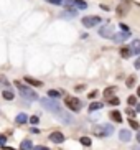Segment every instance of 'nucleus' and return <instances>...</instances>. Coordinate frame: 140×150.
<instances>
[{
    "mask_svg": "<svg viewBox=\"0 0 140 150\" xmlns=\"http://www.w3.org/2000/svg\"><path fill=\"white\" fill-rule=\"evenodd\" d=\"M130 36V33L129 31H124V33H117V35H114V38L112 40L114 41H117V43H122V41H125Z\"/></svg>",
    "mask_w": 140,
    "mask_h": 150,
    "instance_id": "6e6552de",
    "label": "nucleus"
},
{
    "mask_svg": "<svg viewBox=\"0 0 140 150\" xmlns=\"http://www.w3.org/2000/svg\"><path fill=\"white\" fill-rule=\"evenodd\" d=\"M97 109H102V102H92L91 106H89V110H91V112H94V110H97Z\"/></svg>",
    "mask_w": 140,
    "mask_h": 150,
    "instance_id": "f3484780",
    "label": "nucleus"
},
{
    "mask_svg": "<svg viewBox=\"0 0 140 150\" xmlns=\"http://www.w3.org/2000/svg\"><path fill=\"white\" fill-rule=\"evenodd\" d=\"M40 102H41V106H43L45 109L51 110L53 114H56L58 117H61L63 112H64V110L61 109V106H59V102L54 101V99H48V97H45V99H41Z\"/></svg>",
    "mask_w": 140,
    "mask_h": 150,
    "instance_id": "f257e3e1",
    "label": "nucleus"
},
{
    "mask_svg": "<svg viewBox=\"0 0 140 150\" xmlns=\"http://www.w3.org/2000/svg\"><path fill=\"white\" fill-rule=\"evenodd\" d=\"M0 81H2L4 84H7V86H10V83L7 81V78H5V76H0Z\"/></svg>",
    "mask_w": 140,
    "mask_h": 150,
    "instance_id": "7c9ffc66",
    "label": "nucleus"
},
{
    "mask_svg": "<svg viewBox=\"0 0 140 150\" xmlns=\"http://www.w3.org/2000/svg\"><path fill=\"white\" fill-rule=\"evenodd\" d=\"M25 81L28 84H31V86H36V88H41L43 86V83L40 79H35V78H30V76H25Z\"/></svg>",
    "mask_w": 140,
    "mask_h": 150,
    "instance_id": "1a4fd4ad",
    "label": "nucleus"
},
{
    "mask_svg": "<svg viewBox=\"0 0 140 150\" xmlns=\"http://www.w3.org/2000/svg\"><path fill=\"white\" fill-rule=\"evenodd\" d=\"M79 140H81V144H83V145H86V147L91 145V139H89V137H81Z\"/></svg>",
    "mask_w": 140,
    "mask_h": 150,
    "instance_id": "412c9836",
    "label": "nucleus"
},
{
    "mask_svg": "<svg viewBox=\"0 0 140 150\" xmlns=\"http://www.w3.org/2000/svg\"><path fill=\"white\" fill-rule=\"evenodd\" d=\"M129 124H130V127H134L135 130H139V129H140L139 122H137V120H134V119H130V120H129Z\"/></svg>",
    "mask_w": 140,
    "mask_h": 150,
    "instance_id": "4be33fe9",
    "label": "nucleus"
},
{
    "mask_svg": "<svg viewBox=\"0 0 140 150\" xmlns=\"http://www.w3.org/2000/svg\"><path fill=\"white\" fill-rule=\"evenodd\" d=\"M81 22H83V25L86 28H92V27H96V25H99L102 20L99 17H96V15H89V17H84Z\"/></svg>",
    "mask_w": 140,
    "mask_h": 150,
    "instance_id": "39448f33",
    "label": "nucleus"
},
{
    "mask_svg": "<svg viewBox=\"0 0 140 150\" xmlns=\"http://www.w3.org/2000/svg\"><path fill=\"white\" fill-rule=\"evenodd\" d=\"M110 119L114 120V122H122V115H120L119 110H112L110 112Z\"/></svg>",
    "mask_w": 140,
    "mask_h": 150,
    "instance_id": "ddd939ff",
    "label": "nucleus"
},
{
    "mask_svg": "<svg viewBox=\"0 0 140 150\" xmlns=\"http://www.w3.org/2000/svg\"><path fill=\"white\" fill-rule=\"evenodd\" d=\"M99 35H101L102 38H114V28H112V25L102 27L101 30H99Z\"/></svg>",
    "mask_w": 140,
    "mask_h": 150,
    "instance_id": "423d86ee",
    "label": "nucleus"
},
{
    "mask_svg": "<svg viewBox=\"0 0 140 150\" xmlns=\"http://www.w3.org/2000/svg\"><path fill=\"white\" fill-rule=\"evenodd\" d=\"M137 142L140 144V130H139V134H137Z\"/></svg>",
    "mask_w": 140,
    "mask_h": 150,
    "instance_id": "c9c22d12",
    "label": "nucleus"
},
{
    "mask_svg": "<svg viewBox=\"0 0 140 150\" xmlns=\"http://www.w3.org/2000/svg\"><path fill=\"white\" fill-rule=\"evenodd\" d=\"M112 94H114V88H107L104 91V97H105V99H112Z\"/></svg>",
    "mask_w": 140,
    "mask_h": 150,
    "instance_id": "6ab92c4d",
    "label": "nucleus"
},
{
    "mask_svg": "<svg viewBox=\"0 0 140 150\" xmlns=\"http://www.w3.org/2000/svg\"><path fill=\"white\" fill-rule=\"evenodd\" d=\"M137 96L140 97V86H139V89H137Z\"/></svg>",
    "mask_w": 140,
    "mask_h": 150,
    "instance_id": "e433bc0d",
    "label": "nucleus"
},
{
    "mask_svg": "<svg viewBox=\"0 0 140 150\" xmlns=\"http://www.w3.org/2000/svg\"><path fill=\"white\" fill-rule=\"evenodd\" d=\"M76 10H66V12H63L61 13V17H64V18H73V17H76Z\"/></svg>",
    "mask_w": 140,
    "mask_h": 150,
    "instance_id": "2eb2a0df",
    "label": "nucleus"
},
{
    "mask_svg": "<svg viewBox=\"0 0 140 150\" xmlns=\"http://www.w3.org/2000/svg\"><path fill=\"white\" fill-rule=\"evenodd\" d=\"M46 2H49V4H53V5H61V4H64V0H46Z\"/></svg>",
    "mask_w": 140,
    "mask_h": 150,
    "instance_id": "bb28decb",
    "label": "nucleus"
},
{
    "mask_svg": "<svg viewBox=\"0 0 140 150\" xmlns=\"http://www.w3.org/2000/svg\"><path fill=\"white\" fill-rule=\"evenodd\" d=\"M5 144H7V137L0 135V145H5Z\"/></svg>",
    "mask_w": 140,
    "mask_h": 150,
    "instance_id": "c85d7f7f",
    "label": "nucleus"
},
{
    "mask_svg": "<svg viewBox=\"0 0 140 150\" xmlns=\"http://www.w3.org/2000/svg\"><path fill=\"white\" fill-rule=\"evenodd\" d=\"M119 139H120L122 142H129L132 139V135H130L129 130H120V132H119Z\"/></svg>",
    "mask_w": 140,
    "mask_h": 150,
    "instance_id": "9d476101",
    "label": "nucleus"
},
{
    "mask_svg": "<svg viewBox=\"0 0 140 150\" xmlns=\"http://www.w3.org/2000/svg\"><path fill=\"white\" fill-rule=\"evenodd\" d=\"M127 102L130 104V106H135V104H137V97H135V96H130V97L127 99Z\"/></svg>",
    "mask_w": 140,
    "mask_h": 150,
    "instance_id": "393cba45",
    "label": "nucleus"
},
{
    "mask_svg": "<svg viewBox=\"0 0 140 150\" xmlns=\"http://www.w3.org/2000/svg\"><path fill=\"white\" fill-rule=\"evenodd\" d=\"M130 48H132V53H134V54H139L140 53V40H134V41H132Z\"/></svg>",
    "mask_w": 140,
    "mask_h": 150,
    "instance_id": "f8f14e48",
    "label": "nucleus"
},
{
    "mask_svg": "<svg viewBox=\"0 0 140 150\" xmlns=\"http://www.w3.org/2000/svg\"><path fill=\"white\" fill-rule=\"evenodd\" d=\"M132 54V48L130 46H120V56L122 58H129Z\"/></svg>",
    "mask_w": 140,
    "mask_h": 150,
    "instance_id": "9b49d317",
    "label": "nucleus"
},
{
    "mask_svg": "<svg viewBox=\"0 0 140 150\" xmlns=\"http://www.w3.org/2000/svg\"><path fill=\"white\" fill-rule=\"evenodd\" d=\"M112 132H114V129L110 127V125H96V127L92 129V134L96 137H107Z\"/></svg>",
    "mask_w": 140,
    "mask_h": 150,
    "instance_id": "7ed1b4c3",
    "label": "nucleus"
},
{
    "mask_svg": "<svg viewBox=\"0 0 140 150\" xmlns=\"http://www.w3.org/2000/svg\"><path fill=\"white\" fill-rule=\"evenodd\" d=\"M117 13H119V15H125V13H127V10H125V7H124V5H122V7L119 5V8H117Z\"/></svg>",
    "mask_w": 140,
    "mask_h": 150,
    "instance_id": "a878e982",
    "label": "nucleus"
},
{
    "mask_svg": "<svg viewBox=\"0 0 140 150\" xmlns=\"http://www.w3.org/2000/svg\"><path fill=\"white\" fill-rule=\"evenodd\" d=\"M22 150H33L35 147H33V144H31L30 140H22Z\"/></svg>",
    "mask_w": 140,
    "mask_h": 150,
    "instance_id": "4468645a",
    "label": "nucleus"
},
{
    "mask_svg": "<svg viewBox=\"0 0 140 150\" xmlns=\"http://www.w3.org/2000/svg\"><path fill=\"white\" fill-rule=\"evenodd\" d=\"M15 120H17V124H25L26 120H28V117H26V114H23V112H22V114L17 115V119H15Z\"/></svg>",
    "mask_w": 140,
    "mask_h": 150,
    "instance_id": "dca6fc26",
    "label": "nucleus"
},
{
    "mask_svg": "<svg viewBox=\"0 0 140 150\" xmlns=\"http://www.w3.org/2000/svg\"><path fill=\"white\" fill-rule=\"evenodd\" d=\"M127 114L130 115V119H132V115H135V110H132V109H127Z\"/></svg>",
    "mask_w": 140,
    "mask_h": 150,
    "instance_id": "2f4dec72",
    "label": "nucleus"
},
{
    "mask_svg": "<svg viewBox=\"0 0 140 150\" xmlns=\"http://www.w3.org/2000/svg\"><path fill=\"white\" fill-rule=\"evenodd\" d=\"M30 122L33 124V125H35V124H38V122H40V117H38V115H33V117H30Z\"/></svg>",
    "mask_w": 140,
    "mask_h": 150,
    "instance_id": "cd10ccee",
    "label": "nucleus"
},
{
    "mask_svg": "<svg viewBox=\"0 0 140 150\" xmlns=\"http://www.w3.org/2000/svg\"><path fill=\"white\" fill-rule=\"evenodd\" d=\"M97 96V91H92L91 94H89V97H96Z\"/></svg>",
    "mask_w": 140,
    "mask_h": 150,
    "instance_id": "473e14b6",
    "label": "nucleus"
},
{
    "mask_svg": "<svg viewBox=\"0 0 140 150\" xmlns=\"http://www.w3.org/2000/svg\"><path fill=\"white\" fill-rule=\"evenodd\" d=\"M135 84V78L134 76H130V78H127V88H132Z\"/></svg>",
    "mask_w": 140,
    "mask_h": 150,
    "instance_id": "b1692460",
    "label": "nucleus"
},
{
    "mask_svg": "<svg viewBox=\"0 0 140 150\" xmlns=\"http://www.w3.org/2000/svg\"><path fill=\"white\" fill-rule=\"evenodd\" d=\"M15 86L18 88V91H20V94H22L23 97H25L26 101H38L40 97L38 94L33 91L31 88H28V86H25V84H22L20 81H15Z\"/></svg>",
    "mask_w": 140,
    "mask_h": 150,
    "instance_id": "f03ea898",
    "label": "nucleus"
},
{
    "mask_svg": "<svg viewBox=\"0 0 140 150\" xmlns=\"http://www.w3.org/2000/svg\"><path fill=\"white\" fill-rule=\"evenodd\" d=\"M109 104H112V106H119V104H120V99H119V97H112V99H109Z\"/></svg>",
    "mask_w": 140,
    "mask_h": 150,
    "instance_id": "5701e85b",
    "label": "nucleus"
},
{
    "mask_svg": "<svg viewBox=\"0 0 140 150\" xmlns=\"http://www.w3.org/2000/svg\"><path fill=\"white\" fill-rule=\"evenodd\" d=\"M31 132H33V134H38L40 130H38V129H36V127H31Z\"/></svg>",
    "mask_w": 140,
    "mask_h": 150,
    "instance_id": "72a5a7b5",
    "label": "nucleus"
},
{
    "mask_svg": "<svg viewBox=\"0 0 140 150\" xmlns=\"http://www.w3.org/2000/svg\"><path fill=\"white\" fill-rule=\"evenodd\" d=\"M48 96L53 97V99H58V97H61V93H59V91H54V89H49Z\"/></svg>",
    "mask_w": 140,
    "mask_h": 150,
    "instance_id": "a211bd4d",
    "label": "nucleus"
},
{
    "mask_svg": "<svg viewBox=\"0 0 140 150\" xmlns=\"http://www.w3.org/2000/svg\"><path fill=\"white\" fill-rule=\"evenodd\" d=\"M64 104H66V107H68V109H71L73 112H78V110L81 109V106H83L78 97H66Z\"/></svg>",
    "mask_w": 140,
    "mask_h": 150,
    "instance_id": "20e7f679",
    "label": "nucleus"
},
{
    "mask_svg": "<svg viewBox=\"0 0 140 150\" xmlns=\"http://www.w3.org/2000/svg\"><path fill=\"white\" fill-rule=\"evenodd\" d=\"M49 140L54 142V144H63L64 142V135L61 132H51L49 134Z\"/></svg>",
    "mask_w": 140,
    "mask_h": 150,
    "instance_id": "0eeeda50",
    "label": "nucleus"
},
{
    "mask_svg": "<svg viewBox=\"0 0 140 150\" xmlns=\"http://www.w3.org/2000/svg\"><path fill=\"white\" fill-rule=\"evenodd\" d=\"M33 150H49V149H48V147H45V145H36Z\"/></svg>",
    "mask_w": 140,
    "mask_h": 150,
    "instance_id": "c756f323",
    "label": "nucleus"
},
{
    "mask_svg": "<svg viewBox=\"0 0 140 150\" xmlns=\"http://www.w3.org/2000/svg\"><path fill=\"white\" fill-rule=\"evenodd\" d=\"M4 97L7 99V101H12L13 97H15V94H13L10 89H7V91H4Z\"/></svg>",
    "mask_w": 140,
    "mask_h": 150,
    "instance_id": "aec40b11",
    "label": "nucleus"
},
{
    "mask_svg": "<svg viewBox=\"0 0 140 150\" xmlns=\"http://www.w3.org/2000/svg\"><path fill=\"white\" fill-rule=\"evenodd\" d=\"M135 68H140V58H139V59L135 61Z\"/></svg>",
    "mask_w": 140,
    "mask_h": 150,
    "instance_id": "f704fd0d",
    "label": "nucleus"
}]
</instances>
